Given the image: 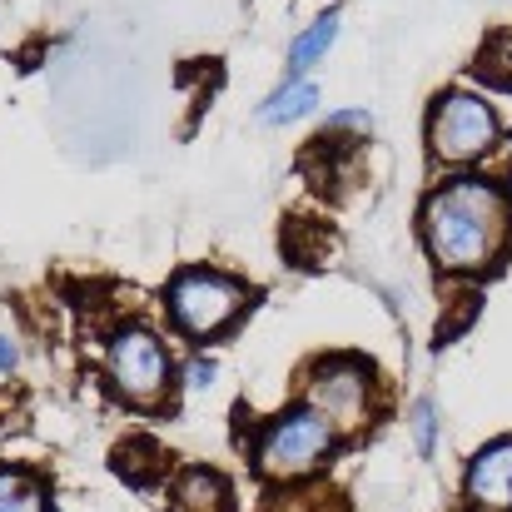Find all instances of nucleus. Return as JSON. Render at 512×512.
Wrapping results in <instances>:
<instances>
[{"label":"nucleus","instance_id":"obj_2","mask_svg":"<svg viewBox=\"0 0 512 512\" xmlns=\"http://www.w3.org/2000/svg\"><path fill=\"white\" fill-rule=\"evenodd\" d=\"M249 304V289L219 269H184L170 284V314L179 334L189 339H214L224 334Z\"/></svg>","mask_w":512,"mask_h":512},{"label":"nucleus","instance_id":"obj_12","mask_svg":"<svg viewBox=\"0 0 512 512\" xmlns=\"http://www.w3.org/2000/svg\"><path fill=\"white\" fill-rule=\"evenodd\" d=\"M413 438H418V453H433V438H438V423H433V403H413Z\"/></svg>","mask_w":512,"mask_h":512},{"label":"nucleus","instance_id":"obj_11","mask_svg":"<svg viewBox=\"0 0 512 512\" xmlns=\"http://www.w3.org/2000/svg\"><path fill=\"white\" fill-rule=\"evenodd\" d=\"M45 488L15 468H0V512H45Z\"/></svg>","mask_w":512,"mask_h":512},{"label":"nucleus","instance_id":"obj_9","mask_svg":"<svg viewBox=\"0 0 512 512\" xmlns=\"http://www.w3.org/2000/svg\"><path fill=\"white\" fill-rule=\"evenodd\" d=\"M314 105H319V85H314V80H304V75H289V80L264 100L259 120H264V125H289V120L309 115Z\"/></svg>","mask_w":512,"mask_h":512},{"label":"nucleus","instance_id":"obj_10","mask_svg":"<svg viewBox=\"0 0 512 512\" xmlns=\"http://www.w3.org/2000/svg\"><path fill=\"white\" fill-rule=\"evenodd\" d=\"M339 40V10H329V15H319L294 45H289V75H304L329 45Z\"/></svg>","mask_w":512,"mask_h":512},{"label":"nucleus","instance_id":"obj_8","mask_svg":"<svg viewBox=\"0 0 512 512\" xmlns=\"http://www.w3.org/2000/svg\"><path fill=\"white\" fill-rule=\"evenodd\" d=\"M170 512H234V493L209 468H184L170 488Z\"/></svg>","mask_w":512,"mask_h":512},{"label":"nucleus","instance_id":"obj_3","mask_svg":"<svg viewBox=\"0 0 512 512\" xmlns=\"http://www.w3.org/2000/svg\"><path fill=\"white\" fill-rule=\"evenodd\" d=\"M428 145L443 165H468L498 145V115L478 95H438L428 115Z\"/></svg>","mask_w":512,"mask_h":512},{"label":"nucleus","instance_id":"obj_14","mask_svg":"<svg viewBox=\"0 0 512 512\" xmlns=\"http://www.w3.org/2000/svg\"><path fill=\"white\" fill-rule=\"evenodd\" d=\"M5 368H15V343L10 339H0V373H5Z\"/></svg>","mask_w":512,"mask_h":512},{"label":"nucleus","instance_id":"obj_7","mask_svg":"<svg viewBox=\"0 0 512 512\" xmlns=\"http://www.w3.org/2000/svg\"><path fill=\"white\" fill-rule=\"evenodd\" d=\"M468 498L483 512H512V438L488 443L468 463Z\"/></svg>","mask_w":512,"mask_h":512},{"label":"nucleus","instance_id":"obj_1","mask_svg":"<svg viewBox=\"0 0 512 512\" xmlns=\"http://www.w3.org/2000/svg\"><path fill=\"white\" fill-rule=\"evenodd\" d=\"M423 244L453 274L493 269L512 244V194L483 174L448 179L423 204Z\"/></svg>","mask_w":512,"mask_h":512},{"label":"nucleus","instance_id":"obj_13","mask_svg":"<svg viewBox=\"0 0 512 512\" xmlns=\"http://www.w3.org/2000/svg\"><path fill=\"white\" fill-rule=\"evenodd\" d=\"M209 378H214V363H209V358H194V363H189V383H199V388H204Z\"/></svg>","mask_w":512,"mask_h":512},{"label":"nucleus","instance_id":"obj_5","mask_svg":"<svg viewBox=\"0 0 512 512\" xmlns=\"http://www.w3.org/2000/svg\"><path fill=\"white\" fill-rule=\"evenodd\" d=\"M110 378L130 403H160L170 388V358L165 343L145 329H125L110 343Z\"/></svg>","mask_w":512,"mask_h":512},{"label":"nucleus","instance_id":"obj_4","mask_svg":"<svg viewBox=\"0 0 512 512\" xmlns=\"http://www.w3.org/2000/svg\"><path fill=\"white\" fill-rule=\"evenodd\" d=\"M334 433H329V418L319 408H294L284 418L269 423V433L259 438V473L264 478H304L319 468V458L329 453Z\"/></svg>","mask_w":512,"mask_h":512},{"label":"nucleus","instance_id":"obj_6","mask_svg":"<svg viewBox=\"0 0 512 512\" xmlns=\"http://www.w3.org/2000/svg\"><path fill=\"white\" fill-rule=\"evenodd\" d=\"M373 368L363 358H329L309 378V408H319L334 428H363Z\"/></svg>","mask_w":512,"mask_h":512}]
</instances>
